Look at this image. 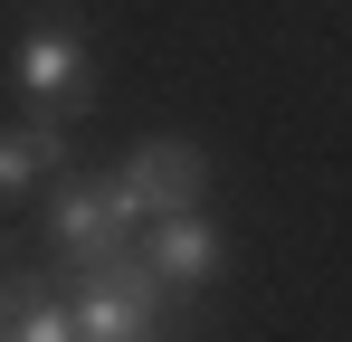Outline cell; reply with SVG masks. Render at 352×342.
<instances>
[{
    "instance_id": "6da1fadb",
    "label": "cell",
    "mask_w": 352,
    "mask_h": 342,
    "mask_svg": "<svg viewBox=\"0 0 352 342\" xmlns=\"http://www.w3.org/2000/svg\"><path fill=\"white\" fill-rule=\"evenodd\" d=\"M162 304L172 285L153 276L133 247L96 276H67V314H76V342H162Z\"/></svg>"
},
{
    "instance_id": "7a4b0ae2",
    "label": "cell",
    "mask_w": 352,
    "mask_h": 342,
    "mask_svg": "<svg viewBox=\"0 0 352 342\" xmlns=\"http://www.w3.org/2000/svg\"><path fill=\"white\" fill-rule=\"evenodd\" d=\"M133 238H143V219L115 200V181H58V200H48V257H58L67 276L115 266Z\"/></svg>"
},
{
    "instance_id": "3957f363",
    "label": "cell",
    "mask_w": 352,
    "mask_h": 342,
    "mask_svg": "<svg viewBox=\"0 0 352 342\" xmlns=\"http://www.w3.org/2000/svg\"><path fill=\"white\" fill-rule=\"evenodd\" d=\"M19 95L38 105V124H76V114L96 105V57H86V38H76V19L67 10H48L29 38H19Z\"/></svg>"
},
{
    "instance_id": "277c9868",
    "label": "cell",
    "mask_w": 352,
    "mask_h": 342,
    "mask_svg": "<svg viewBox=\"0 0 352 342\" xmlns=\"http://www.w3.org/2000/svg\"><path fill=\"white\" fill-rule=\"evenodd\" d=\"M115 200L133 209V219H181V209H200L210 200V152L200 143H181V133H153V143H133L115 162Z\"/></svg>"
},
{
    "instance_id": "5b68a950",
    "label": "cell",
    "mask_w": 352,
    "mask_h": 342,
    "mask_svg": "<svg viewBox=\"0 0 352 342\" xmlns=\"http://www.w3.org/2000/svg\"><path fill=\"white\" fill-rule=\"evenodd\" d=\"M133 257H143V266L181 295V285H219L229 238L210 228V209H181V219H153V228H143V238H133Z\"/></svg>"
},
{
    "instance_id": "8992f818",
    "label": "cell",
    "mask_w": 352,
    "mask_h": 342,
    "mask_svg": "<svg viewBox=\"0 0 352 342\" xmlns=\"http://www.w3.org/2000/svg\"><path fill=\"white\" fill-rule=\"evenodd\" d=\"M0 342H76V314L48 276H0Z\"/></svg>"
},
{
    "instance_id": "52a82bcc",
    "label": "cell",
    "mask_w": 352,
    "mask_h": 342,
    "mask_svg": "<svg viewBox=\"0 0 352 342\" xmlns=\"http://www.w3.org/2000/svg\"><path fill=\"white\" fill-rule=\"evenodd\" d=\"M58 171H76L67 124H10V133H0V190H10V200L38 190V181H58Z\"/></svg>"
}]
</instances>
